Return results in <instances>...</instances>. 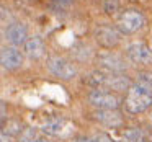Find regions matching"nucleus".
Returning <instances> with one entry per match:
<instances>
[{
	"instance_id": "f257e3e1",
	"label": "nucleus",
	"mask_w": 152,
	"mask_h": 142,
	"mask_svg": "<svg viewBox=\"0 0 152 142\" xmlns=\"http://www.w3.org/2000/svg\"><path fill=\"white\" fill-rule=\"evenodd\" d=\"M152 106V90L141 83H132L124 96V108L129 114H141Z\"/></svg>"
},
{
	"instance_id": "f03ea898",
	"label": "nucleus",
	"mask_w": 152,
	"mask_h": 142,
	"mask_svg": "<svg viewBox=\"0 0 152 142\" xmlns=\"http://www.w3.org/2000/svg\"><path fill=\"white\" fill-rule=\"evenodd\" d=\"M88 83L95 88H105V90H118V92H128L129 85L128 79L121 74H111L106 70H98L93 72L88 79Z\"/></svg>"
},
{
	"instance_id": "7ed1b4c3",
	"label": "nucleus",
	"mask_w": 152,
	"mask_h": 142,
	"mask_svg": "<svg viewBox=\"0 0 152 142\" xmlns=\"http://www.w3.org/2000/svg\"><path fill=\"white\" fill-rule=\"evenodd\" d=\"M88 103L96 109H118L119 108V96L116 93L105 88H95L88 93Z\"/></svg>"
},
{
	"instance_id": "20e7f679",
	"label": "nucleus",
	"mask_w": 152,
	"mask_h": 142,
	"mask_svg": "<svg viewBox=\"0 0 152 142\" xmlns=\"http://www.w3.org/2000/svg\"><path fill=\"white\" fill-rule=\"evenodd\" d=\"M48 70L54 77H57L61 80H72L74 77H77V67L70 60L64 59V57H59V56L49 57V60H48Z\"/></svg>"
},
{
	"instance_id": "39448f33",
	"label": "nucleus",
	"mask_w": 152,
	"mask_h": 142,
	"mask_svg": "<svg viewBox=\"0 0 152 142\" xmlns=\"http://www.w3.org/2000/svg\"><path fill=\"white\" fill-rule=\"evenodd\" d=\"M145 20H144V15L137 10H128L124 13H121L118 20V28L121 33L124 34H132V33H137L142 26H144Z\"/></svg>"
},
{
	"instance_id": "423d86ee",
	"label": "nucleus",
	"mask_w": 152,
	"mask_h": 142,
	"mask_svg": "<svg viewBox=\"0 0 152 142\" xmlns=\"http://www.w3.org/2000/svg\"><path fill=\"white\" fill-rule=\"evenodd\" d=\"M126 56L134 64L149 66L152 64V49L144 43H132L126 47Z\"/></svg>"
},
{
	"instance_id": "0eeeda50",
	"label": "nucleus",
	"mask_w": 152,
	"mask_h": 142,
	"mask_svg": "<svg viewBox=\"0 0 152 142\" xmlns=\"http://www.w3.org/2000/svg\"><path fill=\"white\" fill-rule=\"evenodd\" d=\"M98 64L103 70L111 74H121L126 70V62L121 56L115 52H103L98 56Z\"/></svg>"
},
{
	"instance_id": "6e6552de",
	"label": "nucleus",
	"mask_w": 152,
	"mask_h": 142,
	"mask_svg": "<svg viewBox=\"0 0 152 142\" xmlns=\"http://www.w3.org/2000/svg\"><path fill=\"white\" fill-rule=\"evenodd\" d=\"M95 39L105 47H115L121 41V33L118 31V28L103 25L95 30Z\"/></svg>"
},
{
	"instance_id": "1a4fd4ad",
	"label": "nucleus",
	"mask_w": 152,
	"mask_h": 142,
	"mask_svg": "<svg viewBox=\"0 0 152 142\" xmlns=\"http://www.w3.org/2000/svg\"><path fill=\"white\" fill-rule=\"evenodd\" d=\"M5 38L12 46H21V44H26L28 38V30L25 25L21 23H10L5 30Z\"/></svg>"
},
{
	"instance_id": "9d476101",
	"label": "nucleus",
	"mask_w": 152,
	"mask_h": 142,
	"mask_svg": "<svg viewBox=\"0 0 152 142\" xmlns=\"http://www.w3.org/2000/svg\"><path fill=\"white\" fill-rule=\"evenodd\" d=\"M0 60H2V67L7 70H13L23 64V54L17 49L15 46L4 47L0 52Z\"/></svg>"
},
{
	"instance_id": "9b49d317",
	"label": "nucleus",
	"mask_w": 152,
	"mask_h": 142,
	"mask_svg": "<svg viewBox=\"0 0 152 142\" xmlns=\"http://www.w3.org/2000/svg\"><path fill=\"white\" fill-rule=\"evenodd\" d=\"M95 119L106 127H118L123 124V116L118 109H96Z\"/></svg>"
},
{
	"instance_id": "f8f14e48",
	"label": "nucleus",
	"mask_w": 152,
	"mask_h": 142,
	"mask_svg": "<svg viewBox=\"0 0 152 142\" xmlns=\"http://www.w3.org/2000/svg\"><path fill=\"white\" fill-rule=\"evenodd\" d=\"M67 127V121L62 118H54L46 121L43 126H41V131L44 132L46 135H53V137H59L62 135V132L66 131Z\"/></svg>"
},
{
	"instance_id": "ddd939ff",
	"label": "nucleus",
	"mask_w": 152,
	"mask_h": 142,
	"mask_svg": "<svg viewBox=\"0 0 152 142\" xmlns=\"http://www.w3.org/2000/svg\"><path fill=\"white\" fill-rule=\"evenodd\" d=\"M25 52L31 59H39L44 56V41L39 36H33L25 44Z\"/></svg>"
},
{
	"instance_id": "4468645a",
	"label": "nucleus",
	"mask_w": 152,
	"mask_h": 142,
	"mask_svg": "<svg viewBox=\"0 0 152 142\" xmlns=\"http://www.w3.org/2000/svg\"><path fill=\"white\" fill-rule=\"evenodd\" d=\"M121 142H144V132L137 127H129L123 132Z\"/></svg>"
},
{
	"instance_id": "2eb2a0df",
	"label": "nucleus",
	"mask_w": 152,
	"mask_h": 142,
	"mask_svg": "<svg viewBox=\"0 0 152 142\" xmlns=\"http://www.w3.org/2000/svg\"><path fill=\"white\" fill-rule=\"evenodd\" d=\"M2 132H7L12 137H17V135H21L23 132V127L18 121H8L5 124H2Z\"/></svg>"
},
{
	"instance_id": "dca6fc26",
	"label": "nucleus",
	"mask_w": 152,
	"mask_h": 142,
	"mask_svg": "<svg viewBox=\"0 0 152 142\" xmlns=\"http://www.w3.org/2000/svg\"><path fill=\"white\" fill-rule=\"evenodd\" d=\"M137 83L147 87L149 90H152V72H141L137 75Z\"/></svg>"
},
{
	"instance_id": "f3484780",
	"label": "nucleus",
	"mask_w": 152,
	"mask_h": 142,
	"mask_svg": "<svg viewBox=\"0 0 152 142\" xmlns=\"http://www.w3.org/2000/svg\"><path fill=\"white\" fill-rule=\"evenodd\" d=\"M119 10V0H105V12L108 15H115Z\"/></svg>"
},
{
	"instance_id": "a211bd4d",
	"label": "nucleus",
	"mask_w": 152,
	"mask_h": 142,
	"mask_svg": "<svg viewBox=\"0 0 152 142\" xmlns=\"http://www.w3.org/2000/svg\"><path fill=\"white\" fill-rule=\"evenodd\" d=\"M34 139H39L36 137V131L31 127L28 129H23V132H21V141H34Z\"/></svg>"
},
{
	"instance_id": "6ab92c4d",
	"label": "nucleus",
	"mask_w": 152,
	"mask_h": 142,
	"mask_svg": "<svg viewBox=\"0 0 152 142\" xmlns=\"http://www.w3.org/2000/svg\"><path fill=\"white\" fill-rule=\"evenodd\" d=\"M15 137H12V135H8L7 132H2L0 134V142H13Z\"/></svg>"
},
{
	"instance_id": "aec40b11",
	"label": "nucleus",
	"mask_w": 152,
	"mask_h": 142,
	"mask_svg": "<svg viewBox=\"0 0 152 142\" xmlns=\"http://www.w3.org/2000/svg\"><path fill=\"white\" fill-rule=\"evenodd\" d=\"M77 142H98V139H93V137H79Z\"/></svg>"
},
{
	"instance_id": "412c9836",
	"label": "nucleus",
	"mask_w": 152,
	"mask_h": 142,
	"mask_svg": "<svg viewBox=\"0 0 152 142\" xmlns=\"http://www.w3.org/2000/svg\"><path fill=\"white\" fill-rule=\"evenodd\" d=\"M53 2H56V4H59V5H69L72 0H53Z\"/></svg>"
},
{
	"instance_id": "4be33fe9",
	"label": "nucleus",
	"mask_w": 152,
	"mask_h": 142,
	"mask_svg": "<svg viewBox=\"0 0 152 142\" xmlns=\"http://www.w3.org/2000/svg\"><path fill=\"white\" fill-rule=\"evenodd\" d=\"M20 142H49L46 139H34V141H20Z\"/></svg>"
}]
</instances>
